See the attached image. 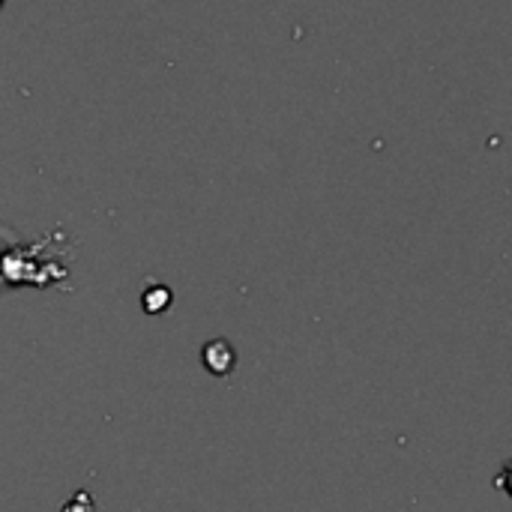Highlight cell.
<instances>
[{"instance_id":"cell-1","label":"cell","mask_w":512,"mask_h":512,"mask_svg":"<svg viewBox=\"0 0 512 512\" xmlns=\"http://www.w3.org/2000/svg\"><path fill=\"white\" fill-rule=\"evenodd\" d=\"M201 360H204V366L210 369V375L222 378V375H231V369H234V363H237V354H234L231 342H225V339H213V342L204 348Z\"/></svg>"},{"instance_id":"cell-2","label":"cell","mask_w":512,"mask_h":512,"mask_svg":"<svg viewBox=\"0 0 512 512\" xmlns=\"http://www.w3.org/2000/svg\"><path fill=\"white\" fill-rule=\"evenodd\" d=\"M141 300H144V312L159 315V312H165L171 306V291L165 285H150Z\"/></svg>"},{"instance_id":"cell-3","label":"cell","mask_w":512,"mask_h":512,"mask_svg":"<svg viewBox=\"0 0 512 512\" xmlns=\"http://www.w3.org/2000/svg\"><path fill=\"white\" fill-rule=\"evenodd\" d=\"M0 6H3V0H0Z\"/></svg>"}]
</instances>
